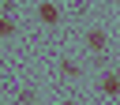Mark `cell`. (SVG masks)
Returning <instances> with one entry per match:
<instances>
[{
    "label": "cell",
    "instance_id": "obj_1",
    "mask_svg": "<svg viewBox=\"0 0 120 105\" xmlns=\"http://www.w3.org/2000/svg\"><path fill=\"white\" fill-rule=\"evenodd\" d=\"M98 86H101V94L116 98V94H120V71H105V75L98 79Z\"/></svg>",
    "mask_w": 120,
    "mask_h": 105
},
{
    "label": "cell",
    "instance_id": "obj_2",
    "mask_svg": "<svg viewBox=\"0 0 120 105\" xmlns=\"http://www.w3.org/2000/svg\"><path fill=\"white\" fill-rule=\"evenodd\" d=\"M38 19H41L45 26H56V22H60V8H56V4H41V8H38Z\"/></svg>",
    "mask_w": 120,
    "mask_h": 105
},
{
    "label": "cell",
    "instance_id": "obj_3",
    "mask_svg": "<svg viewBox=\"0 0 120 105\" xmlns=\"http://www.w3.org/2000/svg\"><path fill=\"white\" fill-rule=\"evenodd\" d=\"M105 41H109V38H105V30H90V34H86V45H90L94 52H101V49H105Z\"/></svg>",
    "mask_w": 120,
    "mask_h": 105
},
{
    "label": "cell",
    "instance_id": "obj_4",
    "mask_svg": "<svg viewBox=\"0 0 120 105\" xmlns=\"http://www.w3.org/2000/svg\"><path fill=\"white\" fill-rule=\"evenodd\" d=\"M15 34V22L11 19H0V38H11Z\"/></svg>",
    "mask_w": 120,
    "mask_h": 105
},
{
    "label": "cell",
    "instance_id": "obj_5",
    "mask_svg": "<svg viewBox=\"0 0 120 105\" xmlns=\"http://www.w3.org/2000/svg\"><path fill=\"white\" fill-rule=\"evenodd\" d=\"M60 105H75V101H60Z\"/></svg>",
    "mask_w": 120,
    "mask_h": 105
}]
</instances>
